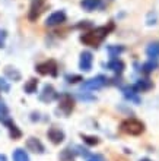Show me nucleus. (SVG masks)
Instances as JSON below:
<instances>
[{
  "label": "nucleus",
  "instance_id": "nucleus-20",
  "mask_svg": "<svg viewBox=\"0 0 159 161\" xmlns=\"http://www.w3.org/2000/svg\"><path fill=\"white\" fill-rule=\"evenodd\" d=\"M107 51H108V54L111 57H117L118 54H121L123 51H124V47L123 46H108L107 47Z\"/></svg>",
  "mask_w": 159,
  "mask_h": 161
},
{
  "label": "nucleus",
  "instance_id": "nucleus-28",
  "mask_svg": "<svg viewBox=\"0 0 159 161\" xmlns=\"http://www.w3.org/2000/svg\"><path fill=\"white\" fill-rule=\"evenodd\" d=\"M88 161H105V160L101 154H93V155H91V157L88 158Z\"/></svg>",
  "mask_w": 159,
  "mask_h": 161
},
{
  "label": "nucleus",
  "instance_id": "nucleus-6",
  "mask_svg": "<svg viewBox=\"0 0 159 161\" xmlns=\"http://www.w3.org/2000/svg\"><path fill=\"white\" fill-rule=\"evenodd\" d=\"M37 72L40 75H51V76H57V63L54 60H47L44 63L37 64Z\"/></svg>",
  "mask_w": 159,
  "mask_h": 161
},
{
  "label": "nucleus",
  "instance_id": "nucleus-9",
  "mask_svg": "<svg viewBox=\"0 0 159 161\" xmlns=\"http://www.w3.org/2000/svg\"><path fill=\"white\" fill-rule=\"evenodd\" d=\"M47 136H48V139H50L53 144H56V145L61 144V142L64 141V132L60 130L59 127H51V129H48Z\"/></svg>",
  "mask_w": 159,
  "mask_h": 161
},
{
  "label": "nucleus",
  "instance_id": "nucleus-18",
  "mask_svg": "<svg viewBox=\"0 0 159 161\" xmlns=\"http://www.w3.org/2000/svg\"><path fill=\"white\" fill-rule=\"evenodd\" d=\"M13 161H29V157L22 148H18L13 151Z\"/></svg>",
  "mask_w": 159,
  "mask_h": 161
},
{
  "label": "nucleus",
  "instance_id": "nucleus-21",
  "mask_svg": "<svg viewBox=\"0 0 159 161\" xmlns=\"http://www.w3.org/2000/svg\"><path fill=\"white\" fill-rule=\"evenodd\" d=\"M156 68H158V60H156V59L155 60L152 59L151 62H147V63L143 64V66H142V70L145 73H151L152 70H155Z\"/></svg>",
  "mask_w": 159,
  "mask_h": 161
},
{
  "label": "nucleus",
  "instance_id": "nucleus-23",
  "mask_svg": "<svg viewBox=\"0 0 159 161\" xmlns=\"http://www.w3.org/2000/svg\"><path fill=\"white\" fill-rule=\"evenodd\" d=\"M8 119H9V110H8V107H6V104L0 103V122L4 123Z\"/></svg>",
  "mask_w": 159,
  "mask_h": 161
},
{
  "label": "nucleus",
  "instance_id": "nucleus-26",
  "mask_svg": "<svg viewBox=\"0 0 159 161\" xmlns=\"http://www.w3.org/2000/svg\"><path fill=\"white\" fill-rule=\"evenodd\" d=\"M66 80L69 82V84H76V82L82 80V76H79V75H67Z\"/></svg>",
  "mask_w": 159,
  "mask_h": 161
},
{
  "label": "nucleus",
  "instance_id": "nucleus-1",
  "mask_svg": "<svg viewBox=\"0 0 159 161\" xmlns=\"http://www.w3.org/2000/svg\"><path fill=\"white\" fill-rule=\"evenodd\" d=\"M114 26L113 24H109L108 26H99V28H95V30L89 31V32H85L83 35H80V41L86 44V46L91 47H98L101 42L104 41V38L109 34V31L113 30Z\"/></svg>",
  "mask_w": 159,
  "mask_h": 161
},
{
  "label": "nucleus",
  "instance_id": "nucleus-25",
  "mask_svg": "<svg viewBox=\"0 0 159 161\" xmlns=\"http://www.w3.org/2000/svg\"><path fill=\"white\" fill-rule=\"evenodd\" d=\"M82 139L86 142L88 145H98L99 144V139L96 136H88V135H82Z\"/></svg>",
  "mask_w": 159,
  "mask_h": 161
},
{
  "label": "nucleus",
  "instance_id": "nucleus-17",
  "mask_svg": "<svg viewBox=\"0 0 159 161\" xmlns=\"http://www.w3.org/2000/svg\"><path fill=\"white\" fill-rule=\"evenodd\" d=\"M146 53L152 59H158L159 57V42H152L146 48Z\"/></svg>",
  "mask_w": 159,
  "mask_h": 161
},
{
  "label": "nucleus",
  "instance_id": "nucleus-11",
  "mask_svg": "<svg viewBox=\"0 0 159 161\" xmlns=\"http://www.w3.org/2000/svg\"><path fill=\"white\" fill-rule=\"evenodd\" d=\"M25 145L29 151H32V153H35V154H42L44 153V145H42L41 141L37 139V138H28Z\"/></svg>",
  "mask_w": 159,
  "mask_h": 161
},
{
  "label": "nucleus",
  "instance_id": "nucleus-2",
  "mask_svg": "<svg viewBox=\"0 0 159 161\" xmlns=\"http://www.w3.org/2000/svg\"><path fill=\"white\" fill-rule=\"evenodd\" d=\"M121 129H123V132H126L127 135L137 136V135H140V133H143L145 125L137 119H127L121 123Z\"/></svg>",
  "mask_w": 159,
  "mask_h": 161
},
{
  "label": "nucleus",
  "instance_id": "nucleus-8",
  "mask_svg": "<svg viewBox=\"0 0 159 161\" xmlns=\"http://www.w3.org/2000/svg\"><path fill=\"white\" fill-rule=\"evenodd\" d=\"M56 98H57V92H56L53 85H45L44 89H42V92L40 94V100L44 103H51Z\"/></svg>",
  "mask_w": 159,
  "mask_h": 161
},
{
  "label": "nucleus",
  "instance_id": "nucleus-10",
  "mask_svg": "<svg viewBox=\"0 0 159 161\" xmlns=\"http://www.w3.org/2000/svg\"><path fill=\"white\" fill-rule=\"evenodd\" d=\"M92 53L91 51H83L82 54H80V62H79V66L82 70L85 72H89L91 69H92Z\"/></svg>",
  "mask_w": 159,
  "mask_h": 161
},
{
  "label": "nucleus",
  "instance_id": "nucleus-13",
  "mask_svg": "<svg viewBox=\"0 0 159 161\" xmlns=\"http://www.w3.org/2000/svg\"><path fill=\"white\" fill-rule=\"evenodd\" d=\"M4 125L8 126L9 133H10V138H12V139H19V138L22 136V132L19 130V129H18V126L12 122V120H9V119H8L6 122H4Z\"/></svg>",
  "mask_w": 159,
  "mask_h": 161
},
{
  "label": "nucleus",
  "instance_id": "nucleus-4",
  "mask_svg": "<svg viewBox=\"0 0 159 161\" xmlns=\"http://www.w3.org/2000/svg\"><path fill=\"white\" fill-rule=\"evenodd\" d=\"M44 8H45V0H32L29 12H28V19L31 22L37 21L40 18V15L44 12Z\"/></svg>",
  "mask_w": 159,
  "mask_h": 161
},
{
  "label": "nucleus",
  "instance_id": "nucleus-19",
  "mask_svg": "<svg viewBox=\"0 0 159 161\" xmlns=\"http://www.w3.org/2000/svg\"><path fill=\"white\" fill-rule=\"evenodd\" d=\"M37 86H38V80L35 79V78H32V79H29V80H28V82L25 84L24 89H25L26 94H34L35 91H37Z\"/></svg>",
  "mask_w": 159,
  "mask_h": 161
},
{
  "label": "nucleus",
  "instance_id": "nucleus-12",
  "mask_svg": "<svg viewBox=\"0 0 159 161\" xmlns=\"http://www.w3.org/2000/svg\"><path fill=\"white\" fill-rule=\"evenodd\" d=\"M123 94H124V97H126L129 101L134 103V104H139V103H140V98H139L137 92L134 91L133 86H126V88H123Z\"/></svg>",
  "mask_w": 159,
  "mask_h": 161
},
{
  "label": "nucleus",
  "instance_id": "nucleus-27",
  "mask_svg": "<svg viewBox=\"0 0 159 161\" xmlns=\"http://www.w3.org/2000/svg\"><path fill=\"white\" fill-rule=\"evenodd\" d=\"M9 89H10L9 84H8V82H6L4 79H2V78H0V92H2V91H4V92H8Z\"/></svg>",
  "mask_w": 159,
  "mask_h": 161
},
{
  "label": "nucleus",
  "instance_id": "nucleus-5",
  "mask_svg": "<svg viewBox=\"0 0 159 161\" xmlns=\"http://www.w3.org/2000/svg\"><path fill=\"white\" fill-rule=\"evenodd\" d=\"M107 78L99 75L96 78H92V79H88L85 80L83 85H82V89H86V91H95V89H101L102 86L107 85Z\"/></svg>",
  "mask_w": 159,
  "mask_h": 161
},
{
  "label": "nucleus",
  "instance_id": "nucleus-30",
  "mask_svg": "<svg viewBox=\"0 0 159 161\" xmlns=\"http://www.w3.org/2000/svg\"><path fill=\"white\" fill-rule=\"evenodd\" d=\"M0 161H8V158L4 157L3 154H0Z\"/></svg>",
  "mask_w": 159,
  "mask_h": 161
},
{
  "label": "nucleus",
  "instance_id": "nucleus-16",
  "mask_svg": "<svg viewBox=\"0 0 159 161\" xmlns=\"http://www.w3.org/2000/svg\"><path fill=\"white\" fill-rule=\"evenodd\" d=\"M99 4H101V0H82V2H80V6H82L83 10H86V12L95 10Z\"/></svg>",
  "mask_w": 159,
  "mask_h": 161
},
{
  "label": "nucleus",
  "instance_id": "nucleus-14",
  "mask_svg": "<svg viewBox=\"0 0 159 161\" xmlns=\"http://www.w3.org/2000/svg\"><path fill=\"white\" fill-rule=\"evenodd\" d=\"M105 68L109 69V70H113V72H115V73H121L123 70H124V63H123L121 60L114 59L105 64Z\"/></svg>",
  "mask_w": 159,
  "mask_h": 161
},
{
  "label": "nucleus",
  "instance_id": "nucleus-15",
  "mask_svg": "<svg viewBox=\"0 0 159 161\" xmlns=\"http://www.w3.org/2000/svg\"><path fill=\"white\" fill-rule=\"evenodd\" d=\"M133 88L136 92H145V91L152 88V82L149 79H139L137 82L134 84Z\"/></svg>",
  "mask_w": 159,
  "mask_h": 161
},
{
  "label": "nucleus",
  "instance_id": "nucleus-7",
  "mask_svg": "<svg viewBox=\"0 0 159 161\" xmlns=\"http://www.w3.org/2000/svg\"><path fill=\"white\" fill-rule=\"evenodd\" d=\"M64 21H66V13H64L63 10H59V12L51 13L50 16L47 18L45 25L47 26H57V25H61Z\"/></svg>",
  "mask_w": 159,
  "mask_h": 161
},
{
  "label": "nucleus",
  "instance_id": "nucleus-3",
  "mask_svg": "<svg viewBox=\"0 0 159 161\" xmlns=\"http://www.w3.org/2000/svg\"><path fill=\"white\" fill-rule=\"evenodd\" d=\"M59 108L61 111H63L66 116H69L72 113V110L75 108V100H73V97H72L70 94H61L59 98Z\"/></svg>",
  "mask_w": 159,
  "mask_h": 161
},
{
  "label": "nucleus",
  "instance_id": "nucleus-29",
  "mask_svg": "<svg viewBox=\"0 0 159 161\" xmlns=\"http://www.w3.org/2000/svg\"><path fill=\"white\" fill-rule=\"evenodd\" d=\"M4 41H6V31L0 30V48L4 46Z\"/></svg>",
  "mask_w": 159,
  "mask_h": 161
},
{
  "label": "nucleus",
  "instance_id": "nucleus-31",
  "mask_svg": "<svg viewBox=\"0 0 159 161\" xmlns=\"http://www.w3.org/2000/svg\"><path fill=\"white\" fill-rule=\"evenodd\" d=\"M140 161H152V160H149V158H142Z\"/></svg>",
  "mask_w": 159,
  "mask_h": 161
},
{
  "label": "nucleus",
  "instance_id": "nucleus-22",
  "mask_svg": "<svg viewBox=\"0 0 159 161\" xmlns=\"http://www.w3.org/2000/svg\"><path fill=\"white\" fill-rule=\"evenodd\" d=\"M4 73H6V75H8L10 79H13V80H19V79H21V73L18 72L16 69H13V70H12V68H6V69H4Z\"/></svg>",
  "mask_w": 159,
  "mask_h": 161
},
{
  "label": "nucleus",
  "instance_id": "nucleus-24",
  "mask_svg": "<svg viewBox=\"0 0 159 161\" xmlns=\"http://www.w3.org/2000/svg\"><path fill=\"white\" fill-rule=\"evenodd\" d=\"M75 154L76 153H72L70 148H67V149H64L63 153H61L60 158H61L63 161H73V158H75Z\"/></svg>",
  "mask_w": 159,
  "mask_h": 161
}]
</instances>
